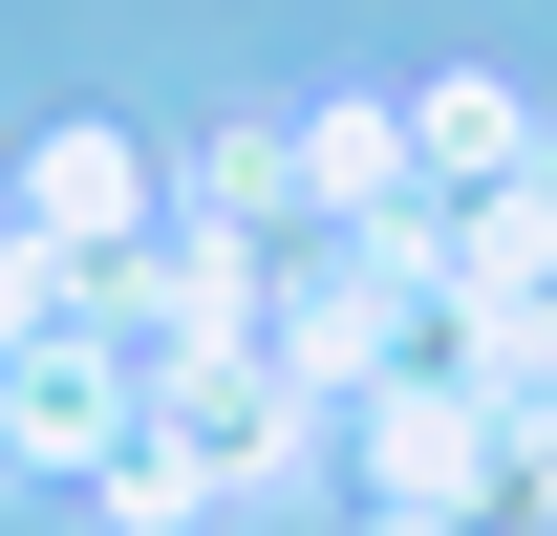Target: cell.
Wrapping results in <instances>:
<instances>
[{"mask_svg": "<svg viewBox=\"0 0 557 536\" xmlns=\"http://www.w3.org/2000/svg\"><path fill=\"white\" fill-rule=\"evenodd\" d=\"M493 429H515V387H493V365H450V343H408L386 387H344L364 515H472V494H493Z\"/></svg>", "mask_w": 557, "mask_h": 536, "instance_id": "7a4b0ae2", "label": "cell"}, {"mask_svg": "<svg viewBox=\"0 0 557 536\" xmlns=\"http://www.w3.org/2000/svg\"><path fill=\"white\" fill-rule=\"evenodd\" d=\"M150 429H172V451H194L236 515H258V494H300V472L344 451V407L300 387L278 343H150Z\"/></svg>", "mask_w": 557, "mask_h": 536, "instance_id": "6da1fadb", "label": "cell"}, {"mask_svg": "<svg viewBox=\"0 0 557 536\" xmlns=\"http://www.w3.org/2000/svg\"><path fill=\"white\" fill-rule=\"evenodd\" d=\"M0 236H44V258H129V236H172V150H129V130H44Z\"/></svg>", "mask_w": 557, "mask_h": 536, "instance_id": "277c9868", "label": "cell"}, {"mask_svg": "<svg viewBox=\"0 0 557 536\" xmlns=\"http://www.w3.org/2000/svg\"><path fill=\"white\" fill-rule=\"evenodd\" d=\"M86 515H108V536H214V515H236V494H214V472L172 451V429H129V451L86 472Z\"/></svg>", "mask_w": 557, "mask_h": 536, "instance_id": "ba28073f", "label": "cell"}, {"mask_svg": "<svg viewBox=\"0 0 557 536\" xmlns=\"http://www.w3.org/2000/svg\"><path fill=\"white\" fill-rule=\"evenodd\" d=\"M300 172H322V215H408V194H429V172H408V108H386V86L300 108Z\"/></svg>", "mask_w": 557, "mask_h": 536, "instance_id": "52a82bcc", "label": "cell"}, {"mask_svg": "<svg viewBox=\"0 0 557 536\" xmlns=\"http://www.w3.org/2000/svg\"><path fill=\"white\" fill-rule=\"evenodd\" d=\"M408 172L429 194H515V172H557V150H536L515 86H408Z\"/></svg>", "mask_w": 557, "mask_h": 536, "instance_id": "8992f818", "label": "cell"}, {"mask_svg": "<svg viewBox=\"0 0 557 536\" xmlns=\"http://www.w3.org/2000/svg\"><path fill=\"white\" fill-rule=\"evenodd\" d=\"M129 429H150V343H108V322H22V343H0V472L86 494Z\"/></svg>", "mask_w": 557, "mask_h": 536, "instance_id": "3957f363", "label": "cell"}, {"mask_svg": "<svg viewBox=\"0 0 557 536\" xmlns=\"http://www.w3.org/2000/svg\"><path fill=\"white\" fill-rule=\"evenodd\" d=\"M172 215H214V236H278V258H300V236H322V172H300V130H258V108H236V130L172 150Z\"/></svg>", "mask_w": 557, "mask_h": 536, "instance_id": "5b68a950", "label": "cell"}, {"mask_svg": "<svg viewBox=\"0 0 557 536\" xmlns=\"http://www.w3.org/2000/svg\"><path fill=\"white\" fill-rule=\"evenodd\" d=\"M472 536H557V407H515V429H493V494H472Z\"/></svg>", "mask_w": 557, "mask_h": 536, "instance_id": "9c48e42d", "label": "cell"}]
</instances>
